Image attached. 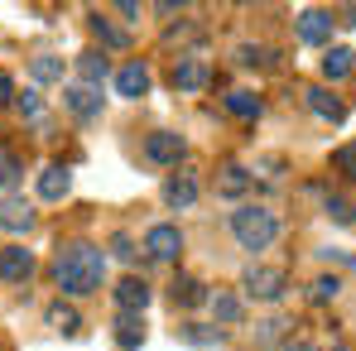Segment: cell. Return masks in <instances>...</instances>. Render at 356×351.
<instances>
[{
    "mask_svg": "<svg viewBox=\"0 0 356 351\" xmlns=\"http://www.w3.org/2000/svg\"><path fill=\"white\" fill-rule=\"evenodd\" d=\"M15 106H19V116H24V120H39V111H44V101H39L34 87H29V92H15Z\"/></svg>",
    "mask_w": 356,
    "mask_h": 351,
    "instance_id": "4dcf8cb0",
    "label": "cell"
},
{
    "mask_svg": "<svg viewBox=\"0 0 356 351\" xmlns=\"http://www.w3.org/2000/svg\"><path fill=\"white\" fill-rule=\"evenodd\" d=\"M116 303H120V313H145L149 308V284L135 279V275H125L116 284Z\"/></svg>",
    "mask_w": 356,
    "mask_h": 351,
    "instance_id": "9a60e30c",
    "label": "cell"
},
{
    "mask_svg": "<svg viewBox=\"0 0 356 351\" xmlns=\"http://www.w3.org/2000/svg\"><path fill=\"white\" fill-rule=\"evenodd\" d=\"M332 10H303L294 19V29H298V44H327L332 39Z\"/></svg>",
    "mask_w": 356,
    "mask_h": 351,
    "instance_id": "52a82bcc",
    "label": "cell"
},
{
    "mask_svg": "<svg viewBox=\"0 0 356 351\" xmlns=\"http://www.w3.org/2000/svg\"><path fill=\"white\" fill-rule=\"evenodd\" d=\"M19 174H24V164H19L10 149H0V188H15V183H19Z\"/></svg>",
    "mask_w": 356,
    "mask_h": 351,
    "instance_id": "f546056e",
    "label": "cell"
},
{
    "mask_svg": "<svg viewBox=\"0 0 356 351\" xmlns=\"http://www.w3.org/2000/svg\"><path fill=\"white\" fill-rule=\"evenodd\" d=\"M232 236H236L241 250H270L275 245V236H280V217L265 207V202H245L232 212Z\"/></svg>",
    "mask_w": 356,
    "mask_h": 351,
    "instance_id": "7a4b0ae2",
    "label": "cell"
},
{
    "mask_svg": "<svg viewBox=\"0 0 356 351\" xmlns=\"http://www.w3.org/2000/svg\"><path fill=\"white\" fill-rule=\"evenodd\" d=\"M111 250H116L120 260H135V245H130V236L120 231V236H111Z\"/></svg>",
    "mask_w": 356,
    "mask_h": 351,
    "instance_id": "836d02e7",
    "label": "cell"
},
{
    "mask_svg": "<svg viewBox=\"0 0 356 351\" xmlns=\"http://www.w3.org/2000/svg\"><path fill=\"white\" fill-rule=\"evenodd\" d=\"M236 63H241V67H270V63H275V49H260V44H241V49H236Z\"/></svg>",
    "mask_w": 356,
    "mask_h": 351,
    "instance_id": "83f0119b",
    "label": "cell"
},
{
    "mask_svg": "<svg viewBox=\"0 0 356 351\" xmlns=\"http://www.w3.org/2000/svg\"><path fill=\"white\" fill-rule=\"evenodd\" d=\"M303 101H308V111H313V116L327 120V125H342V120H347V106H342L327 87H308V92H303Z\"/></svg>",
    "mask_w": 356,
    "mask_h": 351,
    "instance_id": "8fae6325",
    "label": "cell"
},
{
    "mask_svg": "<svg viewBox=\"0 0 356 351\" xmlns=\"http://www.w3.org/2000/svg\"><path fill=\"white\" fill-rule=\"evenodd\" d=\"M44 318H49V327H54V332H63V337H77V332H82V318H77V308H72V303H49V313H44Z\"/></svg>",
    "mask_w": 356,
    "mask_h": 351,
    "instance_id": "ffe728a7",
    "label": "cell"
},
{
    "mask_svg": "<svg viewBox=\"0 0 356 351\" xmlns=\"http://www.w3.org/2000/svg\"><path fill=\"white\" fill-rule=\"evenodd\" d=\"M222 106H227V111H232L236 120H255L260 111H265V101H260L255 92H245V87H236V92H227V97H222Z\"/></svg>",
    "mask_w": 356,
    "mask_h": 351,
    "instance_id": "ac0fdd59",
    "label": "cell"
},
{
    "mask_svg": "<svg viewBox=\"0 0 356 351\" xmlns=\"http://www.w3.org/2000/svg\"><path fill=\"white\" fill-rule=\"evenodd\" d=\"M332 169H337V174H347L356 183V140H352V145H342V149L332 154Z\"/></svg>",
    "mask_w": 356,
    "mask_h": 351,
    "instance_id": "d6a6232c",
    "label": "cell"
},
{
    "mask_svg": "<svg viewBox=\"0 0 356 351\" xmlns=\"http://www.w3.org/2000/svg\"><path fill=\"white\" fill-rule=\"evenodd\" d=\"M337 289H342V279H337V275H318V279H313V289H308V298H313V303H332Z\"/></svg>",
    "mask_w": 356,
    "mask_h": 351,
    "instance_id": "f1b7e54d",
    "label": "cell"
},
{
    "mask_svg": "<svg viewBox=\"0 0 356 351\" xmlns=\"http://www.w3.org/2000/svg\"><path fill=\"white\" fill-rule=\"evenodd\" d=\"M77 77H82V87H97V92H102V82L111 77V58H106L102 49L77 54Z\"/></svg>",
    "mask_w": 356,
    "mask_h": 351,
    "instance_id": "7c38bea8",
    "label": "cell"
},
{
    "mask_svg": "<svg viewBox=\"0 0 356 351\" xmlns=\"http://www.w3.org/2000/svg\"><path fill=\"white\" fill-rule=\"evenodd\" d=\"M164 202H169V207H193V202H197V178L174 174L169 183H164Z\"/></svg>",
    "mask_w": 356,
    "mask_h": 351,
    "instance_id": "d6986e66",
    "label": "cell"
},
{
    "mask_svg": "<svg viewBox=\"0 0 356 351\" xmlns=\"http://www.w3.org/2000/svg\"><path fill=\"white\" fill-rule=\"evenodd\" d=\"M183 154H188V140L174 135V130H154V135H145V159H149V164H164V169H169V164L183 159Z\"/></svg>",
    "mask_w": 356,
    "mask_h": 351,
    "instance_id": "5b68a950",
    "label": "cell"
},
{
    "mask_svg": "<svg viewBox=\"0 0 356 351\" xmlns=\"http://www.w3.org/2000/svg\"><path fill=\"white\" fill-rule=\"evenodd\" d=\"M15 101V82H10V72H0V106H10Z\"/></svg>",
    "mask_w": 356,
    "mask_h": 351,
    "instance_id": "e575fe53",
    "label": "cell"
},
{
    "mask_svg": "<svg viewBox=\"0 0 356 351\" xmlns=\"http://www.w3.org/2000/svg\"><path fill=\"white\" fill-rule=\"evenodd\" d=\"M280 351H318V347H313V342H303V337H289Z\"/></svg>",
    "mask_w": 356,
    "mask_h": 351,
    "instance_id": "d590c367",
    "label": "cell"
},
{
    "mask_svg": "<svg viewBox=\"0 0 356 351\" xmlns=\"http://www.w3.org/2000/svg\"><path fill=\"white\" fill-rule=\"evenodd\" d=\"M0 231H10V236H24V231H34V207L24 202V197H5L0 202Z\"/></svg>",
    "mask_w": 356,
    "mask_h": 351,
    "instance_id": "30bf717a",
    "label": "cell"
},
{
    "mask_svg": "<svg viewBox=\"0 0 356 351\" xmlns=\"http://www.w3.org/2000/svg\"><path fill=\"white\" fill-rule=\"evenodd\" d=\"M212 82V67H207V58L202 54H183V58L174 63V92H202Z\"/></svg>",
    "mask_w": 356,
    "mask_h": 351,
    "instance_id": "277c9868",
    "label": "cell"
},
{
    "mask_svg": "<svg viewBox=\"0 0 356 351\" xmlns=\"http://www.w3.org/2000/svg\"><path fill=\"white\" fill-rule=\"evenodd\" d=\"M241 289L250 293V298L280 303V298H284V289H289V275H284V270H275V265H250V270L241 275Z\"/></svg>",
    "mask_w": 356,
    "mask_h": 351,
    "instance_id": "3957f363",
    "label": "cell"
},
{
    "mask_svg": "<svg viewBox=\"0 0 356 351\" xmlns=\"http://www.w3.org/2000/svg\"><path fill=\"white\" fill-rule=\"evenodd\" d=\"M250 188V169L245 164H222V174H217V193L222 197H241Z\"/></svg>",
    "mask_w": 356,
    "mask_h": 351,
    "instance_id": "7402d4cb",
    "label": "cell"
},
{
    "mask_svg": "<svg viewBox=\"0 0 356 351\" xmlns=\"http://www.w3.org/2000/svg\"><path fill=\"white\" fill-rule=\"evenodd\" d=\"M169 298H174L178 308H197V303H207L212 293H207V284H202V279H193V275H178L174 289H169Z\"/></svg>",
    "mask_w": 356,
    "mask_h": 351,
    "instance_id": "2e32d148",
    "label": "cell"
},
{
    "mask_svg": "<svg viewBox=\"0 0 356 351\" xmlns=\"http://www.w3.org/2000/svg\"><path fill=\"white\" fill-rule=\"evenodd\" d=\"M87 24H92V34L102 39V54H106V49H130V34H125L120 24H111L106 15H92Z\"/></svg>",
    "mask_w": 356,
    "mask_h": 351,
    "instance_id": "44dd1931",
    "label": "cell"
},
{
    "mask_svg": "<svg viewBox=\"0 0 356 351\" xmlns=\"http://www.w3.org/2000/svg\"><path fill=\"white\" fill-rule=\"evenodd\" d=\"M145 250H149V260H178V250H183V231L169 227V222H159V227L145 231Z\"/></svg>",
    "mask_w": 356,
    "mask_h": 351,
    "instance_id": "8992f818",
    "label": "cell"
},
{
    "mask_svg": "<svg viewBox=\"0 0 356 351\" xmlns=\"http://www.w3.org/2000/svg\"><path fill=\"white\" fill-rule=\"evenodd\" d=\"M145 342V323H140V313H120L116 318V347L120 351H135Z\"/></svg>",
    "mask_w": 356,
    "mask_h": 351,
    "instance_id": "603a6c76",
    "label": "cell"
},
{
    "mask_svg": "<svg viewBox=\"0 0 356 351\" xmlns=\"http://www.w3.org/2000/svg\"><path fill=\"white\" fill-rule=\"evenodd\" d=\"M332 351H352V347H332Z\"/></svg>",
    "mask_w": 356,
    "mask_h": 351,
    "instance_id": "8d00e7d4",
    "label": "cell"
},
{
    "mask_svg": "<svg viewBox=\"0 0 356 351\" xmlns=\"http://www.w3.org/2000/svg\"><path fill=\"white\" fill-rule=\"evenodd\" d=\"M149 82H154V77H149L145 63H125V67L116 72V92H120V97H130V101H140V97L149 92Z\"/></svg>",
    "mask_w": 356,
    "mask_h": 351,
    "instance_id": "4fadbf2b",
    "label": "cell"
},
{
    "mask_svg": "<svg viewBox=\"0 0 356 351\" xmlns=\"http://www.w3.org/2000/svg\"><path fill=\"white\" fill-rule=\"evenodd\" d=\"M29 275H34V250L5 245V250H0V279H5V284H24Z\"/></svg>",
    "mask_w": 356,
    "mask_h": 351,
    "instance_id": "9c48e42d",
    "label": "cell"
},
{
    "mask_svg": "<svg viewBox=\"0 0 356 351\" xmlns=\"http://www.w3.org/2000/svg\"><path fill=\"white\" fill-rule=\"evenodd\" d=\"M178 337H183L188 347H197V351H212V347H222V342H227V332H222V327H202V323H183V327H178Z\"/></svg>",
    "mask_w": 356,
    "mask_h": 351,
    "instance_id": "e0dca14e",
    "label": "cell"
},
{
    "mask_svg": "<svg viewBox=\"0 0 356 351\" xmlns=\"http://www.w3.org/2000/svg\"><path fill=\"white\" fill-rule=\"evenodd\" d=\"M54 279H58V289L72 293V298L97 293V289H102V279H106V250L92 245V240H72V245H63L58 255H54Z\"/></svg>",
    "mask_w": 356,
    "mask_h": 351,
    "instance_id": "6da1fadb",
    "label": "cell"
},
{
    "mask_svg": "<svg viewBox=\"0 0 356 351\" xmlns=\"http://www.w3.org/2000/svg\"><path fill=\"white\" fill-rule=\"evenodd\" d=\"M63 106L77 120H92V116H102V92L97 87H82V82H67L63 87Z\"/></svg>",
    "mask_w": 356,
    "mask_h": 351,
    "instance_id": "ba28073f",
    "label": "cell"
},
{
    "mask_svg": "<svg viewBox=\"0 0 356 351\" xmlns=\"http://www.w3.org/2000/svg\"><path fill=\"white\" fill-rule=\"evenodd\" d=\"M207 303H212V313H217V323H222V327H232V323H241V298H236V293L217 289L212 298H207Z\"/></svg>",
    "mask_w": 356,
    "mask_h": 351,
    "instance_id": "484cf974",
    "label": "cell"
},
{
    "mask_svg": "<svg viewBox=\"0 0 356 351\" xmlns=\"http://www.w3.org/2000/svg\"><path fill=\"white\" fill-rule=\"evenodd\" d=\"M29 77L34 82H63V58L58 54H34L29 58Z\"/></svg>",
    "mask_w": 356,
    "mask_h": 351,
    "instance_id": "d4e9b609",
    "label": "cell"
},
{
    "mask_svg": "<svg viewBox=\"0 0 356 351\" xmlns=\"http://www.w3.org/2000/svg\"><path fill=\"white\" fill-rule=\"evenodd\" d=\"M327 217H332L337 227H352V222H356V207L347 202V197H327Z\"/></svg>",
    "mask_w": 356,
    "mask_h": 351,
    "instance_id": "1f68e13d",
    "label": "cell"
},
{
    "mask_svg": "<svg viewBox=\"0 0 356 351\" xmlns=\"http://www.w3.org/2000/svg\"><path fill=\"white\" fill-rule=\"evenodd\" d=\"M289 327H294L289 318H265V323H255V347H275V342H284Z\"/></svg>",
    "mask_w": 356,
    "mask_h": 351,
    "instance_id": "4316f807",
    "label": "cell"
},
{
    "mask_svg": "<svg viewBox=\"0 0 356 351\" xmlns=\"http://www.w3.org/2000/svg\"><path fill=\"white\" fill-rule=\"evenodd\" d=\"M352 72H356L352 49H327V58H323V77H327V82H342V77H352Z\"/></svg>",
    "mask_w": 356,
    "mask_h": 351,
    "instance_id": "cb8c5ba5",
    "label": "cell"
},
{
    "mask_svg": "<svg viewBox=\"0 0 356 351\" xmlns=\"http://www.w3.org/2000/svg\"><path fill=\"white\" fill-rule=\"evenodd\" d=\"M72 193V174H67V164H49L44 174H39V197L44 202H63Z\"/></svg>",
    "mask_w": 356,
    "mask_h": 351,
    "instance_id": "5bb4252c",
    "label": "cell"
}]
</instances>
